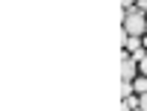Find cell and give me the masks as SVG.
<instances>
[{"mask_svg":"<svg viewBox=\"0 0 147 111\" xmlns=\"http://www.w3.org/2000/svg\"><path fill=\"white\" fill-rule=\"evenodd\" d=\"M124 35H132V38H144L147 35V21L138 9L124 12Z\"/></svg>","mask_w":147,"mask_h":111,"instance_id":"6da1fadb","label":"cell"},{"mask_svg":"<svg viewBox=\"0 0 147 111\" xmlns=\"http://www.w3.org/2000/svg\"><path fill=\"white\" fill-rule=\"evenodd\" d=\"M136 67H138V61L129 53H124V58H121V76H124V82H136Z\"/></svg>","mask_w":147,"mask_h":111,"instance_id":"7a4b0ae2","label":"cell"},{"mask_svg":"<svg viewBox=\"0 0 147 111\" xmlns=\"http://www.w3.org/2000/svg\"><path fill=\"white\" fill-rule=\"evenodd\" d=\"M132 88H136V94H147V76H136V82H132Z\"/></svg>","mask_w":147,"mask_h":111,"instance_id":"3957f363","label":"cell"},{"mask_svg":"<svg viewBox=\"0 0 147 111\" xmlns=\"http://www.w3.org/2000/svg\"><path fill=\"white\" fill-rule=\"evenodd\" d=\"M132 91H136V88H132V82H121V96H124V100H129Z\"/></svg>","mask_w":147,"mask_h":111,"instance_id":"277c9868","label":"cell"},{"mask_svg":"<svg viewBox=\"0 0 147 111\" xmlns=\"http://www.w3.org/2000/svg\"><path fill=\"white\" fill-rule=\"evenodd\" d=\"M127 108H138V96H129V100H124Z\"/></svg>","mask_w":147,"mask_h":111,"instance_id":"5b68a950","label":"cell"},{"mask_svg":"<svg viewBox=\"0 0 147 111\" xmlns=\"http://www.w3.org/2000/svg\"><path fill=\"white\" fill-rule=\"evenodd\" d=\"M138 108H141V111H147V94H141V96H138Z\"/></svg>","mask_w":147,"mask_h":111,"instance_id":"8992f818","label":"cell"},{"mask_svg":"<svg viewBox=\"0 0 147 111\" xmlns=\"http://www.w3.org/2000/svg\"><path fill=\"white\" fill-rule=\"evenodd\" d=\"M144 50H147V35H144Z\"/></svg>","mask_w":147,"mask_h":111,"instance_id":"52a82bcc","label":"cell"}]
</instances>
